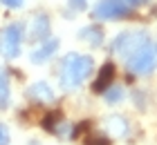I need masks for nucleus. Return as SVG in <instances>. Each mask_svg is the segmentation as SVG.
Segmentation results:
<instances>
[{
  "mask_svg": "<svg viewBox=\"0 0 157 145\" xmlns=\"http://www.w3.org/2000/svg\"><path fill=\"white\" fill-rule=\"evenodd\" d=\"M94 69V60L88 54H78V52H70L65 58L61 60V69H59V83L61 89L72 92L76 87H81L88 76Z\"/></svg>",
  "mask_w": 157,
  "mask_h": 145,
  "instance_id": "1",
  "label": "nucleus"
},
{
  "mask_svg": "<svg viewBox=\"0 0 157 145\" xmlns=\"http://www.w3.org/2000/svg\"><path fill=\"white\" fill-rule=\"evenodd\" d=\"M126 67H128V71H132V74H137V76L153 74L155 67H157V49L151 42L141 45L135 54H130L126 58Z\"/></svg>",
  "mask_w": 157,
  "mask_h": 145,
  "instance_id": "2",
  "label": "nucleus"
},
{
  "mask_svg": "<svg viewBox=\"0 0 157 145\" xmlns=\"http://www.w3.org/2000/svg\"><path fill=\"white\" fill-rule=\"evenodd\" d=\"M146 42H151V38H148V34L146 31H141V29H132V31H121L115 40H112V45H110V52L119 56V58H126L135 54L141 45H146Z\"/></svg>",
  "mask_w": 157,
  "mask_h": 145,
  "instance_id": "3",
  "label": "nucleus"
},
{
  "mask_svg": "<svg viewBox=\"0 0 157 145\" xmlns=\"http://www.w3.org/2000/svg\"><path fill=\"white\" fill-rule=\"evenodd\" d=\"M23 25L13 23L9 27L2 29L0 34V54H2L7 60H13V58L20 56V45H23Z\"/></svg>",
  "mask_w": 157,
  "mask_h": 145,
  "instance_id": "4",
  "label": "nucleus"
},
{
  "mask_svg": "<svg viewBox=\"0 0 157 145\" xmlns=\"http://www.w3.org/2000/svg\"><path fill=\"white\" fill-rule=\"evenodd\" d=\"M92 16L97 20H121L130 16V7L124 0H99L94 5Z\"/></svg>",
  "mask_w": 157,
  "mask_h": 145,
  "instance_id": "5",
  "label": "nucleus"
},
{
  "mask_svg": "<svg viewBox=\"0 0 157 145\" xmlns=\"http://www.w3.org/2000/svg\"><path fill=\"white\" fill-rule=\"evenodd\" d=\"M52 34V20L47 13H36L32 16L29 25H27V38L32 42H43L45 38H49Z\"/></svg>",
  "mask_w": 157,
  "mask_h": 145,
  "instance_id": "6",
  "label": "nucleus"
},
{
  "mask_svg": "<svg viewBox=\"0 0 157 145\" xmlns=\"http://www.w3.org/2000/svg\"><path fill=\"white\" fill-rule=\"evenodd\" d=\"M27 96H29V100H34V103H43V105H49L54 103L56 94L52 89V85L45 83V81H36L29 89H27Z\"/></svg>",
  "mask_w": 157,
  "mask_h": 145,
  "instance_id": "7",
  "label": "nucleus"
},
{
  "mask_svg": "<svg viewBox=\"0 0 157 145\" xmlns=\"http://www.w3.org/2000/svg\"><path fill=\"white\" fill-rule=\"evenodd\" d=\"M56 49H59V38H45L40 42L38 47H34V52H32V63L34 65H43V63H47L49 58H52L54 54H56Z\"/></svg>",
  "mask_w": 157,
  "mask_h": 145,
  "instance_id": "8",
  "label": "nucleus"
},
{
  "mask_svg": "<svg viewBox=\"0 0 157 145\" xmlns=\"http://www.w3.org/2000/svg\"><path fill=\"white\" fill-rule=\"evenodd\" d=\"M103 127L105 132H108V136H115V139H124V136H128V129H130V125H128V121L124 118V116H108V118L103 121Z\"/></svg>",
  "mask_w": 157,
  "mask_h": 145,
  "instance_id": "9",
  "label": "nucleus"
},
{
  "mask_svg": "<svg viewBox=\"0 0 157 145\" xmlns=\"http://www.w3.org/2000/svg\"><path fill=\"white\" fill-rule=\"evenodd\" d=\"M112 81H115V65H112V63H105L103 67H101V71H99L97 81H94V85H92V89H94L97 94H103V92L112 85Z\"/></svg>",
  "mask_w": 157,
  "mask_h": 145,
  "instance_id": "10",
  "label": "nucleus"
},
{
  "mask_svg": "<svg viewBox=\"0 0 157 145\" xmlns=\"http://www.w3.org/2000/svg\"><path fill=\"white\" fill-rule=\"evenodd\" d=\"M78 38L85 40L90 47H101V45H103V31H101L99 27H94V25L83 27L81 31H78Z\"/></svg>",
  "mask_w": 157,
  "mask_h": 145,
  "instance_id": "11",
  "label": "nucleus"
},
{
  "mask_svg": "<svg viewBox=\"0 0 157 145\" xmlns=\"http://www.w3.org/2000/svg\"><path fill=\"white\" fill-rule=\"evenodd\" d=\"M11 103V85H9V74L5 67H0V110H7Z\"/></svg>",
  "mask_w": 157,
  "mask_h": 145,
  "instance_id": "12",
  "label": "nucleus"
},
{
  "mask_svg": "<svg viewBox=\"0 0 157 145\" xmlns=\"http://www.w3.org/2000/svg\"><path fill=\"white\" fill-rule=\"evenodd\" d=\"M124 87H119V85H110L108 89L103 92V100L105 103H110V105H115V103H121L124 100Z\"/></svg>",
  "mask_w": 157,
  "mask_h": 145,
  "instance_id": "13",
  "label": "nucleus"
},
{
  "mask_svg": "<svg viewBox=\"0 0 157 145\" xmlns=\"http://www.w3.org/2000/svg\"><path fill=\"white\" fill-rule=\"evenodd\" d=\"M9 141H11L9 127H7L5 123H0V145H9Z\"/></svg>",
  "mask_w": 157,
  "mask_h": 145,
  "instance_id": "14",
  "label": "nucleus"
},
{
  "mask_svg": "<svg viewBox=\"0 0 157 145\" xmlns=\"http://www.w3.org/2000/svg\"><path fill=\"white\" fill-rule=\"evenodd\" d=\"M85 145H108V139L101 136V139H97V136H88L85 139Z\"/></svg>",
  "mask_w": 157,
  "mask_h": 145,
  "instance_id": "15",
  "label": "nucleus"
},
{
  "mask_svg": "<svg viewBox=\"0 0 157 145\" xmlns=\"http://www.w3.org/2000/svg\"><path fill=\"white\" fill-rule=\"evenodd\" d=\"M0 5L9 7V9H18V7L25 5V0H0Z\"/></svg>",
  "mask_w": 157,
  "mask_h": 145,
  "instance_id": "16",
  "label": "nucleus"
},
{
  "mask_svg": "<svg viewBox=\"0 0 157 145\" xmlns=\"http://www.w3.org/2000/svg\"><path fill=\"white\" fill-rule=\"evenodd\" d=\"M70 2V7H74L76 11H83L85 7H88V0H67Z\"/></svg>",
  "mask_w": 157,
  "mask_h": 145,
  "instance_id": "17",
  "label": "nucleus"
},
{
  "mask_svg": "<svg viewBox=\"0 0 157 145\" xmlns=\"http://www.w3.org/2000/svg\"><path fill=\"white\" fill-rule=\"evenodd\" d=\"M124 2H126L128 7H139V5H146L148 0H124Z\"/></svg>",
  "mask_w": 157,
  "mask_h": 145,
  "instance_id": "18",
  "label": "nucleus"
}]
</instances>
